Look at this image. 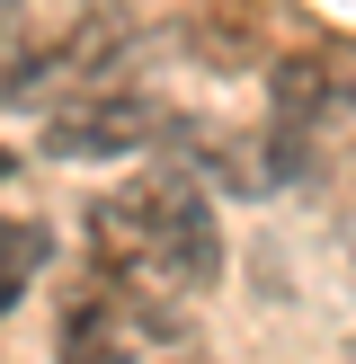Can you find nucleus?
Returning a JSON list of instances; mask_svg holds the SVG:
<instances>
[{
  "instance_id": "nucleus-5",
  "label": "nucleus",
  "mask_w": 356,
  "mask_h": 364,
  "mask_svg": "<svg viewBox=\"0 0 356 364\" xmlns=\"http://www.w3.org/2000/svg\"><path fill=\"white\" fill-rule=\"evenodd\" d=\"M36 267H45V231H36V223H0V311L27 294Z\"/></svg>"
},
{
  "instance_id": "nucleus-4",
  "label": "nucleus",
  "mask_w": 356,
  "mask_h": 364,
  "mask_svg": "<svg viewBox=\"0 0 356 364\" xmlns=\"http://www.w3.org/2000/svg\"><path fill=\"white\" fill-rule=\"evenodd\" d=\"M338 107H356V80L330 63V53H285L276 63V116L320 124V116H338Z\"/></svg>"
},
{
  "instance_id": "nucleus-3",
  "label": "nucleus",
  "mask_w": 356,
  "mask_h": 364,
  "mask_svg": "<svg viewBox=\"0 0 356 364\" xmlns=\"http://www.w3.org/2000/svg\"><path fill=\"white\" fill-rule=\"evenodd\" d=\"M116 36H125V18H80L63 45L27 53V63L9 71V98H36V89H89V98H107V71H116V53H125Z\"/></svg>"
},
{
  "instance_id": "nucleus-1",
  "label": "nucleus",
  "mask_w": 356,
  "mask_h": 364,
  "mask_svg": "<svg viewBox=\"0 0 356 364\" xmlns=\"http://www.w3.org/2000/svg\"><path fill=\"white\" fill-rule=\"evenodd\" d=\"M89 249L98 267L125 284V294H152V302H178V294H205L223 276V231H214V205L187 169H152V178H125L89 205Z\"/></svg>"
},
{
  "instance_id": "nucleus-2",
  "label": "nucleus",
  "mask_w": 356,
  "mask_h": 364,
  "mask_svg": "<svg viewBox=\"0 0 356 364\" xmlns=\"http://www.w3.org/2000/svg\"><path fill=\"white\" fill-rule=\"evenodd\" d=\"M169 134V116H160L152 98H71L63 116L45 124V151L63 160H98V151H142V142Z\"/></svg>"
}]
</instances>
